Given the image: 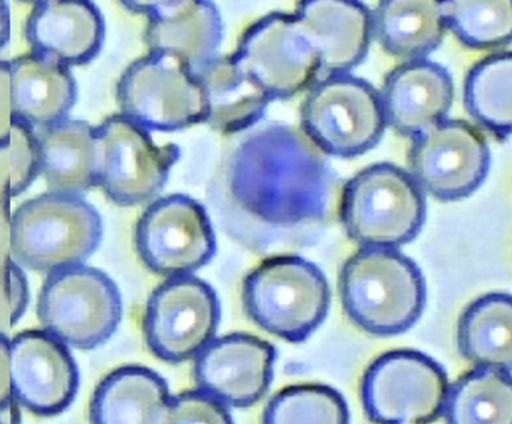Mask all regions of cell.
Wrapping results in <instances>:
<instances>
[{
  "label": "cell",
  "mask_w": 512,
  "mask_h": 424,
  "mask_svg": "<svg viewBox=\"0 0 512 424\" xmlns=\"http://www.w3.org/2000/svg\"><path fill=\"white\" fill-rule=\"evenodd\" d=\"M227 183L246 214L274 227L322 220L334 191L333 172L314 142L284 125L265 126L237 145Z\"/></svg>",
  "instance_id": "6da1fadb"
},
{
  "label": "cell",
  "mask_w": 512,
  "mask_h": 424,
  "mask_svg": "<svg viewBox=\"0 0 512 424\" xmlns=\"http://www.w3.org/2000/svg\"><path fill=\"white\" fill-rule=\"evenodd\" d=\"M338 287L350 321L382 337L409 331L426 305L422 271L398 249H360L344 264Z\"/></svg>",
  "instance_id": "7a4b0ae2"
},
{
  "label": "cell",
  "mask_w": 512,
  "mask_h": 424,
  "mask_svg": "<svg viewBox=\"0 0 512 424\" xmlns=\"http://www.w3.org/2000/svg\"><path fill=\"white\" fill-rule=\"evenodd\" d=\"M101 236L99 211L79 195L44 193L25 201L11 218L15 261L44 274L84 264Z\"/></svg>",
  "instance_id": "3957f363"
},
{
  "label": "cell",
  "mask_w": 512,
  "mask_h": 424,
  "mask_svg": "<svg viewBox=\"0 0 512 424\" xmlns=\"http://www.w3.org/2000/svg\"><path fill=\"white\" fill-rule=\"evenodd\" d=\"M242 297L246 313L259 328L290 343L308 340L331 305L324 272L299 256L262 262L245 278Z\"/></svg>",
  "instance_id": "277c9868"
},
{
  "label": "cell",
  "mask_w": 512,
  "mask_h": 424,
  "mask_svg": "<svg viewBox=\"0 0 512 424\" xmlns=\"http://www.w3.org/2000/svg\"><path fill=\"white\" fill-rule=\"evenodd\" d=\"M340 215L350 239L362 248L398 249L422 230L425 195L406 170L374 164L344 186Z\"/></svg>",
  "instance_id": "5b68a950"
},
{
  "label": "cell",
  "mask_w": 512,
  "mask_h": 424,
  "mask_svg": "<svg viewBox=\"0 0 512 424\" xmlns=\"http://www.w3.org/2000/svg\"><path fill=\"white\" fill-rule=\"evenodd\" d=\"M305 134L318 150L353 158L375 147L387 128L378 91L350 74L319 79L302 107Z\"/></svg>",
  "instance_id": "8992f818"
},
{
  "label": "cell",
  "mask_w": 512,
  "mask_h": 424,
  "mask_svg": "<svg viewBox=\"0 0 512 424\" xmlns=\"http://www.w3.org/2000/svg\"><path fill=\"white\" fill-rule=\"evenodd\" d=\"M41 325L66 346L91 350L106 343L122 321L115 281L96 268H66L49 274L40 291Z\"/></svg>",
  "instance_id": "52a82bcc"
},
{
  "label": "cell",
  "mask_w": 512,
  "mask_h": 424,
  "mask_svg": "<svg viewBox=\"0 0 512 424\" xmlns=\"http://www.w3.org/2000/svg\"><path fill=\"white\" fill-rule=\"evenodd\" d=\"M448 385L447 372L426 354L390 351L363 375V410L375 423L435 422L441 417Z\"/></svg>",
  "instance_id": "ba28073f"
},
{
  "label": "cell",
  "mask_w": 512,
  "mask_h": 424,
  "mask_svg": "<svg viewBox=\"0 0 512 424\" xmlns=\"http://www.w3.org/2000/svg\"><path fill=\"white\" fill-rule=\"evenodd\" d=\"M97 186L123 207L151 201L179 160L178 145H157L150 132L123 115L96 128Z\"/></svg>",
  "instance_id": "9c48e42d"
},
{
  "label": "cell",
  "mask_w": 512,
  "mask_h": 424,
  "mask_svg": "<svg viewBox=\"0 0 512 424\" xmlns=\"http://www.w3.org/2000/svg\"><path fill=\"white\" fill-rule=\"evenodd\" d=\"M122 115L148 132H178L205 122L198 79L178 60L150 55L132 63L118 84Z\"/></svg>",
  "instance_id": "30bf717a"
},
{
  "label": "cell",
  "mask_w": 512,
  "mask_h": 424,
  "mask_svg": "<svg viewBox=\"0 0 512 424\" xmlns=\"http://www.w3.org/2000/svg\"><path fill=\"white\" fill-rule=\"evenodd\" d=\"M220 315V302L210 284L194 275L170 277L148 300L145 340L158 359L175 365L188 362L214 340Z\"/></svg>",
  "instance_id": "8fae6325"
},
{
  "label": "cell",
  "mask_w": 512,
  "mask_h": 424,
  "mask_svg": "<svg viewBox=\"0 0 512 424\" xmlns=\"http://www.w3.org/2000/svg\"><path fill=\"white\" fill-rule=\"evenodd\" d=\"M135 245L145 267L167 278L194 274L213 259L217 249L207 211L180 193L156 199L144 211Z\"/></svg>",
  "instance_id": "7c38bea8"
},
{
  "label": "cell",
  "mask_w": 512,
  "mask_h": 424,
  "mask_svg": "<svg viewBox=\"0 0 512 424\" xmlns=\"http://www.w3.org/2000/svg\"><path fill=\"white\" fill-rule=\"evenodd\" d=\"M230 58L271 100L295 97L321 75L311 43L300 33L293 14L284 12L254 22Z\"/></svg>",
  "instance_id": "4fadbf2b"
},
{
  "label": "cell",
  "mask_w": 512,
  "mask_h": 424,
  "mask_svg": "<svg viewBox=\"0 0 512 424\" xmlns=\"http://www.w3.org/2000/svg\"><path fill=\"white\" fill-rule=\"evenodd\" d=\"M409 158L417 185L439 201L472 195L491 169L485 136L469 122L447 117L414 136Z\"/></svg>",
  "instance_id": "5bb4252c"
},
{
  "label": "cell",
  "mask_w": 512,
  "mask_h": 424,
  "mask_svg": "<svg viewBox=\"0 0 512 424\" xmlns=\"http://www.w3.org/2000/svg\"><path fill=\"white\" fill-rule=\"evenodd\" d=\"M276 357V348L254 335L214 338L195 357V384L227 408L251 407L270 389Z\"/></svg>",
  "instance_id": "9a60e30c"
},
{
  "label": "cell",
  "mask_w": 512,
  "mask_h": 424,
  "mask_svg": "<svg viewBox=\"0 0 512 424\" xmlns=\"http://www.w3.org/2000/svg\"><path fill=\"white\" fill-rule=\"evenodd\" d=\"M14 400L37 416H56L74 401L79 373L68 346L46 329H31L11 341Z\"/></svg>",
  "instance_id": "2e32d148"
},
{
  "label": "cell",
  "mask_w": 512,
  "mask_h": 424,
  "mask_svg": "<svg viewBox=\"0 0 512 424\" xmlns=\"http://www.w3.org/2000/svg\"><path fill=\"white\" fill-rule=\"evenodd\" d=\"M148 20L145 41L150 53L178 60L197 74L217 58L224 27L220 11L211 2H123Z\"/></svg>",
  "instance_id": "e0dca14e"
},
{
  "label": "cell",
  "mask_w": 512,
  "mask_h": 424,
  "mask_svg": "<svg viewBox=\"0 0 512 424\" xmlns=\"http://www.w3.org/2000/svg\"><path fill=\"white\" fill-rule=\"evenodd\" d=\"M293 17L318 56L321 74H349L368 55L372 20L363 3L309 0L296 6Z\"/></svg>",
  "instance_id": "ac0fdd59"
},
{
  "label": "cell",
  "mask_w": 512,
  "mask_h": 424,
  "mask_svg": "<svg viewBox=\"0 0 512 424\" xmlns=\"http://www.w3.org/2000/svg\"><path fill=\"white\" fill-rule=\"evenodd\" d=\"M106 25L91 2H36L25 24L31 53L59 65H87L103 47Z\"/></svg>",
  "instance_id": "d6986e66"
},
{
  "label": "cell",
  "mask_w": 512,
  "mask_h": 424,
  "mask_svg": "<svg viewBox=\"0 0 512 424\" xmlns=\"http://www.w3.org/2000/svg\"><path fill=\"white\" fill-rule=\"evenodd\" d=\"M379 96L387 125L414 138L447 117L453 106L454 82L444 66L412 60L388 75Z\"/></svg>",
  "instance_id": "ffe728a7"
},
{
  "label": "cell",
  "mask_w": 512,
  "mask_h": 424,
  "mask_svg": "<svg viewBox=\"0 0 512 424\" xmlns=\"http://www.w3.org/2000/svg\"><path fill=\"white\" fill-rule=\"evenodd\" d=\"M15 117L34 129L68 119L77 101V82L71 69L34 53L11 60Z\"/></svg>",
  "instance_id": "44dd1931"
},
{
  "label": "cell",
  "mask_w": 512,
  "mask_h": 424,
  "mask_svg": "<svg viewBox=\"0 0 512 424\" xmlns=\"http://www.w3.org/2000/svg\"><path fill=\"white\" fill-rule=\"evenodd\" d=\"M40 174L50 192L79 195L97 186L96 128L65 119L37 131Z\"/></svg>",
  "instance_id": "7402d4cb"
},
{
  "label": "cell",
  "mask_w": 512,
  "mask_h": 424,
  "mask_svg": "<svg viewBox=\"0 0 512 424\" xmlns=\"http://www.w3.org/2000/svg\"><path fill=\"white\" fill-rule=\"evenodd\" d=\"M169 386L158 373L125 366L106 376L91 401V422L101 424L166 423Z\"/></svg>",
  "instance_id": "603a6c76"
},
{
  "label": "cell",
  "mask_w": 512,
  "mask_h": 424,
  "mask_svg": "<svg viewBox=\"0 0 512 424\" xmlns=\"http://www.w3.org/2000/svg\"><path fill=\"white\" fill-rule=\"evenodd\" d=\"M195 78L207 103L205 123L224 134L254 126L273 101L230 56H217L199 69Z\"/></svg>",
  "instance_id": "cb8c5ba5"
},
{
  "label": "cell",
  "mask_w": 512,
  "mask_h": 424,
  "mask_svg": "<svg viewBox=\"0 0 512 424\" xmlns=\"http://www.w3.org/2000/svg\"><path fill=\"white\" fill-rule=\"evenodd\" d=\"M372 37L398 59H425L445 36L441 2L387 0L371 12Z\"/></svg>",
  "instance_id": "d4e9b609"
},
{
  "label": "cell",
  "mask_w": 512,
  "mask_h": 424,
  "mask_svg": "<svg viewBox=\"0 0 512 424\" xmlns=\"http://www.w3.org/2000/svg\"><path fill=\"white\" fill-rule=\"evenodd\" d=\"M461 356L476 366L511 372L512 299L510 294L480 297L461 315L457 328Z\"/></svg>",
  "instance_id": "484cf974"
},
{
  "label": "cell",
  "mask_w": 512,
  "mask_h": 424,
  "mask_svg": "<svg viewBox=\"0 0 512 424\" xmlns=\"http://www.w3.org/2000/svg\"><path fill=\"white\" fill-rule=\"evenodd\" d=\"M441 417L451 424H511V372L474 367L448 385Z\"/></svg>",
  "instance_id": "4316f807"
},
{
  "label": "cell",
  "mask_w": 512,
  "mask_h": 424,
  "mask_svg": "<svg viewBox=\"0 0 512 424\" xmlns=\"http://www.w3.org/2000/svg\"><path fill=\"white\" fill-rule=\"evenodd\" d=\"M469 115L499 141L512 131V55L495 53L470 69L464 82Z\"/></svg>",
  "instance_id": "83f0119b"
},
{
  "label": "cell",
  "mask_w": 512,
  "mask_h": 424,
  "mask_svg": "<svg viewBox=\"0 0 512 424\" xmlns=\"http://www.w3.org/2000/svg\"><path fill=\"white\" fill-rule=\"evenodd\" d=\"M445 30H450L464 46L474 50L499 49L512 37L510 0L441 2Z\"/></svg>",
  "instance_id": "f1b7e54d"
},
{
  "label": "cell",
  "mask_w": 512,
  "mask_h": 424,
  "mask_svg": "<svg viewBox=\"0 0 512 424\" xmlns=\"http://www.w3.org/2000/svg\"><path fill=\"white\" fill-rule=\"evenodd\" d=\"M264 423H349L344 398L330 386H290L271 398Z\"/></svg>",
  "instance_id": "f546056e"
},
{
  "label": "cell",
  "mask_w": 512,
  "mask_h": 424,
  "mask_svg": "<svg viewBox=\"0 0 512 424\" xmlns=\"http://www.w3.org/2000/svg\"><path fill=\"white\" fill-rule=\"evenodd\" d=\"M6 147L11 154L9 193L11 196L21 195L40 176V148L36 129L15 117Z\"/></svg>",
  "instance_id": "4dcf8cb0"
},
{
  "label": "cell",
  "mask_w": 512,
  "mask_h": 424,
  "mask_svg": "<svg viewBox=\"0 0 512 424\" xmlns=\"http://www.w3.org/2000/svg\"><path fill=\"white\" fill-rule=\"evenodd\" d=\"M229 408L201 389L170 398L166 423H232Z\"/></svg>",
  "instance_id": "1f68e13d"
},
{
  "label": "cell",
  "mask_w": 512,
  "mask_h": 424,
  "mask_svg": "<svg viewBox=\"0 0 512 424\" xmlns=\"http://www.w3.org/2000/svg\"><path fill=\"white\" fill-rule=\"evenodd\" d=\"M14 122L11 63L0 60V148L8 145Z\"/></svg>",
  "instance_id": "d6a6232c"
},
{
  "label": "cell",
  "mask_w": 512,
  "mask_h": 424,
  "mask_svg": "<svg viewBox=\"0 0 512 424\" xmlns=\"http://www.w3.org/2000/svg\"><path fill=\"white\" fill-rule=\"evenodd\" d=\"M8 290L9 303H11V322L12 325H15L24 316L28 303H30L27 275L24 274L17 261H11L8 265Z\"/></svg>",
  "instance_id": "836d02e7"
},
{
  "label": "cell",
  "mask_w": 512,
  "mask_h": 424,
  "mask_svg": "<svg viewBox=\"0 0 512 424\" xmlns=\"http://www.w3.org/2000/svg\"><path fill=\"white\" fill-rule=\"evenodd\" d=\"M14 400L11 382V341L0 334V413Z\"/></svg>",
  "instance_id": "e575fe53"
},
{
  "label": "cell",
  "mask_w": 512,
  "mask_h": 424,
  "mask_svg": "<svg viewBox=\"0 0 512 424\" xmlns=\"http://www.w3.org/2000/svg\"><path fill=\"white\" fill-rule=\"evenodd\" d=\"M11 37V11L8 3L0 2V49L6 46Z\"/></svg>",
  "instance_id": "d590c367"
}]
</instances>
